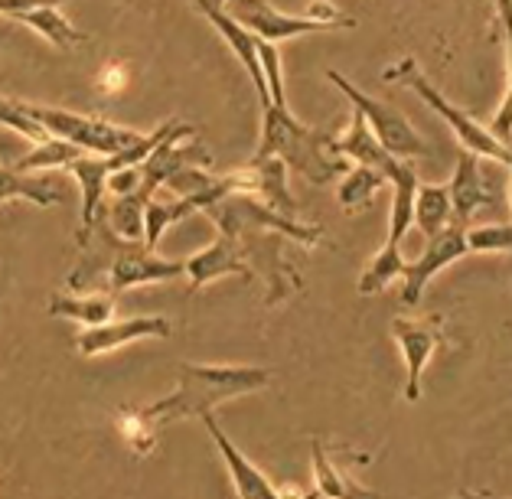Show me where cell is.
<instances>
[{
	"instance_id": "cell-7",
	"label": "cell",
	"mask_w": 512,
	"mask_h": 499,
	"mask_svg": "<svg viewBox=\"0 0 512 499\" xmlns=\"http://www.w3.org/2000/svg\"><path fill=\"white\" fill-rule=\"evenodd\" d=\"M470 255V245H467V226H457L451 222L447 229H441L437 235H431L428 245H424V252L418 261H405V271H402V304L405 307H418L424 288L431 284V278L437 271H444L447 265H454V261L467 258Z\"/></svg>"
},
{
	"instance_id": "cell-15",
	"label": "cell",
	"mask_w": 512,
	"mask_h": 499,
	"mask_svg": "<svg viewBox=\"0 0 512 499\" xmlns=\"http://www.w3.org/2000/svg\"><path fill=\"white\" fill-rule=\"evenodd\" d=\"M333 147H336V154H343L346 160H353V164H362V167L379 170L385 180H389V173H392L398 164H402V157L389 154V151H385V147L379 144V137L372 134L369 121L362 118V111H356V108H353V121H349L346 134L333 137Z\"/></svg>"
},
{
	"instance_id": "cell-8",
	"label": "cell",
	"mask_w": 512,
	"mask_h": 499,
	"mask_svg": "<svg viewBox=\"0 0 512 499\" xmlns=\"http://www.w3.org/2000/svg\"><path fill=\"white\" fill-rule=\"evenodd\" d=\"M232 17L242 23L245 30H252L255 36L268 43L291 40V36H307V33H327L336 30L333 23L317 20L310 14H284V10L271 7L268 0H232Z\"/></svg>"
},
{
	"instance_id": "cell-13",
	"label": "cell",
	"mask_w": 512,
	"mask_h": 499,
	"mask_svg": "<svg viewBox=\"0 0 512 499\" xmlns=\"http://www.w3.org/2000/svg\"><path fill=\"white\" fill-rule=\"evenodd\" d=\"M199 421H203V428H206V434L212 438V444L219 447V454L226 457L229 473H232V483H235V493H239L242 499H278V490H274V483L252 464V460H248L239 451V447L229 441V434L216 424L212 411L199 415Z\"/></svg>"
},
{
	"instance_id": "cell-28",
	"label": "cell",
	"mask_w": 512,
	"mask_h": 499,
	"mask_svg": "<svg viewBox=\"0 0 512 499\" xmlns=\"http://www.w3.org/2000/svg\"><path fill=\"white\" fill-rule=\"evenodd\" d=\"M0 128H10V131H17L20 137H27V141H43V137H49L40 124H36L30 115H23V111L10 102V98H0Z\"/></svg>"
},
{
	"instance_id": "cell-18",
	"label": "cell",
	"mask_w": 512,
	"mask_h": 499,
	"mask_svg": "<svg viewBox=\"0 0 512 499\" xmlns=\"http://www.w3.org/2000/svg\"><path fill=\"white\" fill-rule=\"evenodd\" d=\"M49 314L62 320H76L82 327H95L115 317V294L92 291V294H53L49 297Z\"/></svg>"
},
{
	"instance_id": "cell-22",
	"label": "cell",
	"mask_w": 512,
	"mask_h": 499,
	"mask_svg": "<svg viewBox=\"0 0 512 499\" xmlns=\"http://www.w3.org/2000/svg\"><path fill=\"white\" fill-rule=\"evenodd\" d=\"M385 183L389 180H385L379 170L356 164L353 170L343 173V183H340V190H336V203H340L346 212H362Z\"/></svg>"
},
{
	"instance_id": "cell-1",
	"label": "cell",
	"mask_w": 512,
	"mask_h": 499,
	"mask_svg": "<svg viewBox=\"0 0 512 499\" xmlns=\"http://www.w3.org/2000/svg\"><path fill=\"white\" fill-rule=\"evenodd\" d=\"M271 385V372L261 366H180V385L177 392H170L160 402L147 405L141 415L160 428V424L183 421V418H199L222 405L226 398L261 392Z\"/></svg>"
},
{
	"instance_id": "cell-17",
	"label": "cell",
	"mask_w": 512,
	"mask_h": 499,
	"mask_svg": "<svg viewBox=\"0 0 512 499\" xmlns=\"http://www.w3.org/2000/svg\"><path fill=\"white\" fill-rule=\"evenodd\" d=\"M10 20H17V23H23V27L36 30L46 43H53L56 49H76L82 43H89V36L72 27L69 17L59 10V4H40V7L17 10Z\"/></svg>"
},
{
	"instance_id": "cell-26",
	"label": "cell",
	"mask_w": 512,
	"mask_h": 499,
	"mask_svg": "<svg viewBox=\"0 0 512 499\" xmlns=\"http://www.w3.org/2000/svg\"><path fill=\"white\" fill-rule=\"evenodd\" d=\"M467 245H470V255L512 252V222H506V226H477V229H467Z\"/></svg>"
},
{
	"instance_id": "cell-9",
	"label": "cell",
	"mask_w": 512,
	"mask_h": 499,
	"mask_svg": "<svg viewBox=\"0 0 512 499\" xmlns=\"http://www.w3.org/2000/svg\"><path fill=\"white\" fill-rule=\"evenodd\" d=\"M392 336L398 349L405 356V366H408V376H405V398L408 402H418L421 398V376L428 369L434 349L441 346V317H421V320H411V317H395L392 320Z\"/></svg>"
},
{
	"instance_id": "cell-3",
	"label": "cell",
	"mask_w": 512,
	"mask_h": 499,
	"mask_svg": "<svg viewBox=\"0 0 512 499\" xmlns=\"http://www.w3.org/2000/svg\"><path fill=\"white\" fill-rule=\"evenodd\" d=\"M382 79L385 82H398V85H405V89L415 92L421 102L434 111V115H441L447 124H451V131H454V137L460 141L464 151L477 154L483 160H493V164H503V167L512 164V147L506 141H499V137L490 128H483L480 121H473V115H467V111H460L457 105L447 102V98L428 82V76L418 69L415 59H402L398 66L385 69Z\"/></svg>"
},
{
	"instance_id": "cell-29",
	"label": "cell",
	"mask_w": 512,
	"mask_h": 499,
	"mask_svg": "<svg viewBox=\"0 0 512 499\" xmlns=\"http://www.w3.org/2000/svg\"><path fill=\"white\" fill-rule=\"evenodd\" d=\"M40 4H62V0H0V17H14L17 10L40 7Z\"/></svg>"
},
{
	"instance_id": "cell-19",
	"label": "cell",
	"mask_w": 512,
	"mask_h": 499,
	"mask_svg": "<svg viewBox=\"0 0 512 499\" xmlns=\"http://www.w3.org/2000/svg\"><path fill=\"white\" fill-rule=\"evenodd\" d=\"M451 219H454V206H451V190H447V183H418L415 226L431 239V235L451 226Z\"/></svg>"
},
{
	"instance_id": "cell-23",
	"label": "cell",
	"mask_w": 512,
	"mask_h": 499,
	"mask_svg": "<svg viewBox=\"0 0 512 499\" xmlns=\"http://www.w3.org/2000/svg\"><path fill=\"white\" fill-rule=\"evenodd\" d=\"M85 151L76 144H69V141H62V137H43V141H36V147L30 154H23L17 160V170L20 173H33V170H56V167H69L72 160L82 157Z\"/></svg>"
},
{
	"instance_id": "cell-10",
	"label": "cell",
	"mask_w": 512,
	"mask_h": 499,
	"mask_svg": "<svg viewBox=\"0 0 512 499\" xmlns=\"http://www.w3.org/2000/svg\"><path fill=\"white\" fill-rule=\"evenodd\" d=\"M173 333L167 317H128V320H105L95 323V327H85L76 336V349L82 356H102L111 349H121L134 340H147V336H157V340H167Z\"/></svg>"
},
{
	"instance_id": "cell-20",
	"label": "cell",
	"mask_w": 512,
	"mask_h": 499,
	"mask_svg": "<svg viewBox=\"0 0 512 499\" xmlns=\"http://www.w3.org/2000/svg\"><path fill=\"white\" fill-rule=\"evenodd\" d=\"M196 209H199V203L193 196H167V199L151 196L144 206V245L157 248L160 235H164L170 226H177L180 219H186Z\"/></svg>"
},
{
	"instance_id": "cell-27",
	"label": "cell",
	"mask_w": 512,
	"mask_h": 499,
	"mask_svg": "<svg viewBox=\"0 0 512 499\" xmlns=\"http://www.w3.org/2000/svg\"><path fill=\"white\" fill-rule=\"evenodd\" d=\"M258 62H261V76H265L271 105H287L284 98V72H281V56H278V43H268L258 36Z\"/></svg>"
},
{
	"instance_id": "cell-5",
	"label": "cell",
	"mask_w": 512,
	"mask_h": 499,
	"mask_svg": "<svg viewBox=\"0 0 512 499\" xmlns=\"http://www.w3.org/2000/svg\"><path fill=\"white\" fill-rule=\"evenodd\" d=\"M212 222L226 232V235H235V232H248V229H274V232H284L287 239L301 242V245H317L320 242V229L317 226H304L297 216H284V212L271 209L265 199L258 196H248V193H229L216 199L209 209Z\"/></svg>"
},
{
	"instance_id": "cell-24",
	"label": "cell",
	"mask_w": 512,
	"mask_h": 499,
	"mask_svg": "<svg viewBox=\"0 0 512 499\" xmlns=\"http://www.w3.org/2000/svg\"><path fill=\"white\" fill-rule=\"evenodd\" d=\"M496 4V17H499V27H503L506 36V62H509V85H506V98L499 105L496 118L490 124V131L499 137V141H512V0H493Z\"/></svg>"
},
{
	"instance_id": "cell-6",
	"label": "cell",
	"mask_w": 512,
	"mask_h": 499,
	"mask_svg": "<svg viewBox=\"0 0 512 499\" xmlns=\"http://www.w3.org/2000/svg\"><path fill=\"white\" fill-rule=\"evenodd\" d=\"M327 79L349 98V102H353L356 111H362V118L369 121L372 134L379 137V144H382L389 154L402 157V160H405V157H421V154H428V144L421 141V134H418L415 128H411V121H408L398 108H392V105L379 102V98L366 95V92L359 89V85H353L346 76H340L336 69L327 72Z\"/></svg>"
},
{
	"instance_id": "cell-2",
	"label": "cell",
	"mask_w": 512,
	"mask_h": 499,
	"mask_svg": "<svg viewBox=\"0 0 512 499\" xmlns=\"http://www.w3.org/2000/svg\"><path fill=\"white\" fill-rule=\"evenodd\" d=\"M261 141L255 160L261 157H281L287 170H297L310 183H330L336 177H343L349 170L346 157L336 154L333 137L327 131L307 128L297 121L287 105H261Z\"/></svg>"
},
{
	"instance_id": "cell-4",
	"label": "cell",
	"mask_w": 512,
	"mask_h": 499,
	"mask_svg": "<svg viewBox=\"0 0 512 499\" xmlns=\"http://www.w3.org/2000/svg\"><path fill=\"white\" fill-rule=\"evenodd\" d=\"M23 115H30L46 134L62 137V141L82 147L85 154H118L128 144H134L141 131L131 128H118V124H108L102 118H89L79 115V111H66V108H49V105H33V102H14Z\"/></svg>"
},
{
	"instance_id": "cell-14",
	"label": "cell",
	"mask_w": 512,
	"mask_h": 499,
	"mask_svg": "<svg viewBox=\"0 0 512 499\" xmlns=\"http://www.w3.org/2000/svg\"><path fill=\"white\" fill-rule=\"evenodd\" d=\"M66 170L79 180V190H82V222H79V235H76V242L82 248L95 229L98 209H102L111 164H108V154H82V157L72 160Z\"/></svg>"
},
{
	"instance_id": "cell-16",
	"label": "cell",
	"mask_w": 512,
	"mask_h": 499,
	"mask_svg": "<svg viewBox=\"0 0 512 499\" xmlns=\"http://www.w3.org/2000/svg\"><path fill=\"white\" fill-rule=\"evenodd\" d=\"M183 265H186L183 274H186V281H190V291L206 288V284H212L216 278H226V274H248L242 252H239V242L226 232H222L209 248H203V252L186 258Z\"/></svg>"
},
{
	"instance_id": "cell-11",
	"label": "cell",
	"mask_w": 512,
	"mask_h": 499,
	"mask_svg": "<svg viewBox=\"0 0 512 499\" xmlns=\"http://www.w3.org/2000/svg\"><path fill=\"white\" fill-rule=\"evenodd\" d=\"M196 10L203 14L212 30H216L222 40H226V46L232 49V56L242 62L248 79H252L255 92L261 98V105H271V95H268V85H265V76H261V62H258V36L252 30H245L239 20L232 17V10L219 7L216 0H193Z\"/></svg>"
},
{
	"instance_id": "cell-30",
	"label": "cell",
	"mask_w": 512,
	"mask_h": 499,
	"mask_svg": "<svg viewBox=\"0 0 512 499\" xmlns=\"http://www.w3.org/2000/svg\"><path fill=\"white\" fill-rule=\"evenodd\" d=\"M216 4H219V7H229V4H232V0H216Z\"/></svg>"
},
{
	"instance_id": "cell-12",
	"label": "cell",
	"mask_w": 512,
	"mask_h": 499,
	"mask_svg": "<svg viewBox=\"0 0 512 499\" xmlns=\"http://www.w3.org/2000/svg\"><path fill=\"white\" fill-rule=\"evenodd\" d=\"M447 190H451V206H454L451 222H457V226H470L473 212L499 203V196L493 193V183L486 180L483 157L470 151H460L457 173H454V180L447 183Z\"/></svg>"
},
{
	"instance_id": "cell-21",
	"label": "cell",
	"mask_w": 512,
	"mask_h": 499,
	"mask_svg": "<svg viewBox=\"0 0 512 499\" xmlns=\"http://www.w3.org/2000/svg\"><path fill=\"white\" fill-rule=\"evenodd\" d=\"M14 199L33 206H56L62 193L59 186L33 180L30 173H20L17 167H0V203H14Z\"/></svg>"
},
{
	"instance_id": "cell-25",
	"label": "cell",
	"mask_w": 512,
	"mask_h": 499,
	"mask_svg": "<svg viewBox=\"0 0 512 499\" xmlns=\"http://www.w3.org/2000/svg\"><path fill=\"white\" fill-rule=\"evenodd\" d=\"M310 454H314V477H317V493L320 496H330V499H340V496H369V490H362V486H353L340 470L330 464L327 447H323L320 441L310 444Z\"/></svg>"
}]
</instances>
